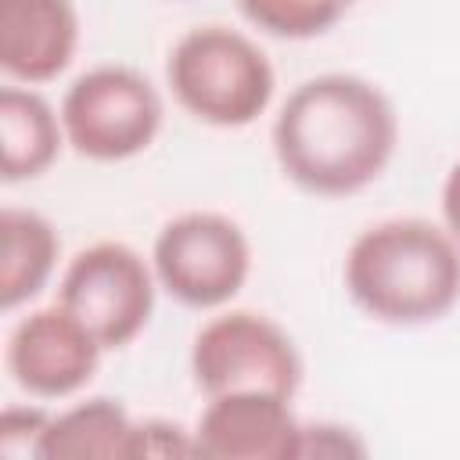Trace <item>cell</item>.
Masks as SVG:
<instances>
[{
	"instance_id": "cell-1",
	"label": "cell",
	"mask_w": 460,
	"mask_h": 460,
	"mask_svg": "<svg viewBox=\"0 0 460 460\" xmlns=\"http://www.w3.org/2000/svg\"><path fill=\"white\" fill-rule=\"evenodd\" d=\"M270 144L288 183L313 198H349L388 169L399 144V115L377 83L352 72H323L284 97Z\"/></svg>"
},
{
	"instance_id": "cell-2",
	"label": "cell",
	"mask_w": 460,
	"mask_h": 460,
	"mask_svg": "<svg viewBox=\"0 0 460 460\" xmlns=\"http://www.w3.org/2000/svg\"><path fill=\"white\" fill-rule=\"evenodd\" d=\"M341 280L377 323H435L460 302V241L420 216L381 219L352 237Z\"/></svg>"
},
{
	"instance_id": "cell-3",
	"label": "cell",
	"mask_w": 460,
	"mask_h": 460,
	"mask_svg": "<svg viewBox=\"0 0 460 460\" xmlns=\"http://www.w3.org/2000/svg\"><path fill=\"white\" fill-rule=\"evenodd\" d=\"M165 83L172 101L194 122L244 129L266 115L277 90V72L252 36L223 22H208L187 29L172 43L165 58Z\"/></svg>"
},
{
	"instance_id": "cell-4",
	"label": "cell",
	"mask_w": 460,
	"mask_h": 460,
	"mask_svg": "<svg viewBox=\"0 0 460 460\" xmlns=\"http://www.w3.org/2000/svg\"><path fill=\"white\" fill-rule=\"evenodd\" d=\"M65 140L79 158L126 162L162 133L165 104L158 86L133 65H93L61 97Z\"/></svg>"
},
{
	"instance_id": "cell-5",
	"label": "cell",
	"mask_w": 460,
	"mask_h": 460,
	"mask_svg": "<svg viewBox=\"0 0 460 460\" xmlns=\"http://www.w3.org/2000/svg\"><path fill=\"white\" fill-rule=\"evenodd\" d=\"M151 270L158 288L187 309H223L252 277V241L223 212H180L155 234Z\"/></svg>"
},
{
	"instance_id": "cell-6",
	"label": "cell",
	"mask_w": 460,
	"mask_h": 460,
	"mask_svg": "<svg viewBox=\"0 0 460 460\" xmlns=\"http://www.w3.org/2000/svg\"><path fill=\"white\" fill-rule=\"evenodd\" d=\"M155 270L126 241H93L79 248L61 280L58 302L101 341L104 352L126 349L155 313Z\"/></svg>"
},
{
	"instance_id": "cell-7",
	"label": "cell",
	"mask_w": 460,
	"mask_h": 460,
	"mask_svg": "<svg viewBox=\"0 0 460 460\" xmlns=\"http://www.w3.org/2000/svg\"><path fill=\"white\" fill-rule=\"evenodd\" d=\"M190 377L205 399L248 388L295 399L302 388V356L295 338L273 316L255 309H226L194 334Z\"/></svg>"
},
{
	"instance_id": "cell-8",
	"label": "cell",
	"mask_w": 460,
	"mask_h": 460,
	"mask_svg": "<svg viewBox=\"0 0 460 460\" xmlns=\"http://www.w3.org/2000/svg\"><path fill=\"white\" fill-rule=\"evenodd\" d=\"M101 341L61 305L22 316L7 334V374L29 399H68L83 392L101 367Z\"/></svg>"
},
{
	"instance_id": "cell-9",
	"label": "cell",
	"mask_w": 460,
	"mask_h": 460,
	"mask_svg": "<svg viewBox=\"0 0 460 460\" xmlns=\"http://www.w3.org/2000/svg\"><path fill=\"white\" fill-rule=\"evenodd\" d=\"M194 456L205 460H298L302 420L291 395L280 392H223L208 395L194 428Z\"/></svg>"
},
{
	"instance_id": "cell-10",
	"label": "cell",
	"mask_w": 460,
	"mask_h": 460,
	"mask_svg": "<svg viewBox=\"0 0 460 460\" xmlns=\"http://www.w3.org/2000/svg\"><path fill=\"white\" fill-rule=\"evenodd\" d=\"M75 50L79 11L72 0H0V68L11 83H50Z\"/></svg>"
},
{
	"instance_id": "cell-11",
	"label": "cell",
	"mask_w": 460,
	"mask_h": 460,
	"mask_svg": "<svg viewBox=\"0 0 460 460\" xmlns=\"http://www.w3.org/2000/svg\"><path fill=\"white\" fill-rule=\"evenodd\" d=\"M61 111L32 86L11 83L0 90V180L25 183L43 176L61 155Z\"/></svg>"
},
{
	"instance_id": "cell-12",
	"label": "cell",
	"mask_w": 460,
	"mask_h": 460,
	"mask_svg": "<svg viewBox=\"0 0 460 460\" xmlns=\"http://www.w3.org/2000/svg\"><path fill=\"white\" fill-rule=\"evenodd\" d=\"M61 255V237L54 223L22 205L0 212V309L14 313L32 302L54 277Z\"/></svg>"
},
{
	"instance_id": "cell-13",
	"label": "cell",
	"mask_w": 460,
	"mask_h": 460,
	"mask_svg": "<svg viewBox=\"0 0 460 460\" xmlns=\"http://www.w3.org/2000/svg\"><path fill=\"white\" fill-rule=\"evenodd\" d=\"M137 420L119 399L93 395L61 413L40 438V460H133Z\"/></svg>"
},
{
	"instance_id": "cell-14",
	"label": "cell",
	"mask_w": 460,
	"mask_h": 460,
	"mask_svg": "<svg viewBox=\"0 0 460 460\" xmlns=\"http://www.w3.org/2000/svg\"><path fill=\"white\" fill-rule=\"evenodd\" d=\"M237 11L248 25L277 40H316L345 14L323 0H237Z\"/></svg>"
},
{
	"instance_id": "cell-15",
	"label": "cell",
	"mask_w": 460,
	"mask_h": 460,
	"mask_svg": "<svg viewBox=\"0 0 460 460\" xmlns=\"http://www.w3.org/2000/svg\"><path fill=\"white\" fill-rule=\"evenodd\" d=\"M50 424L43 406H7L0 413V456L4 460H40V438Z\"/></svg>"
},
{
	"instance_id": "cell-16",
	"label": "cell",
	"mask_w": 460,
	"mask_h": 460,
	"mask_svg": "<svg viewBox=\"0 0 460 460\" xmlns=\"http://www.w3.org/2000/svg\"><path fill=\"white\" fill-rule=\"evenodd\" d=\"M140 456H158V460L194 456V438L176 420H158V417L137 420V431H133V460H140Z\"/></svg>"
},
{
	"instance_id": "cell-17",
	"label": "cell",
	"mask_w": 460,
	"mask_h": 460,
	"mask_svg": "<svg viewBox=\"0 0 460 460\" xmlns=\"http://www.w3.org/2000/svg\"><path fill=\"white\" fill-rule=\"evenodd\" d=\"M367 453V446L352 435V428L341 424H302V456H359Z\"/></svg>"
},
{
	"instance_id": "cell-18",
	"label": "cell",
	"mask_w": 460,
	"mask_h": 460,
	"mask_svg": "<svg viewBox=\"0 0 460 460\" xmlns=\"http://www.w3.org/2000/svg\"><path fill=\"white\" fill-rule=\"evenodd\" d=\"M438 205H442V226L460 241V158L449 165V172L442 180Z\"/></svg>"
},
{
	"instance_id": "cell-19",
	"label": "cell",
	"mask_w": 460,
	"mask_h": 460,
	"mask_svg": "<svg viewBox=\"0 0 460 460\" xmlns=\"http://www.w3.org/2000/svg\"><path fill=\"white\" fill-rule=\"evenodd\" d=\"M323 4H331V7H338V11H349L356 0H323Z\"/></svg>"
}]
</instances>
